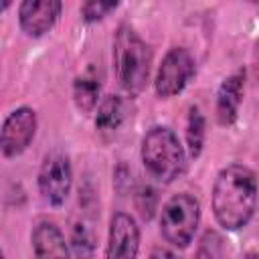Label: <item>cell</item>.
I'll return each instance as SVG.
<instances>
[{
	"mask_svg": "<svg viewBox=\"0 0 259 259\" xmlns=\"http://www.w3.org/2000/svg\"><path fill=\"white\" fill-rule=\"evenodd\" d=\"M259 200V182L255 172L243 164L225 166L212 184L210 206L214 221L225 231H241L245 229Z\"/></svg>",
	"mask_w": 259,
	"mask_h": 259,
	"instance_id": "1",
	"label": "cell"
},
{
	"mask_svg": "<svg viewBox=\"0 0 259 259\" xmlns=\"http://www.w3.org/2000/svg\"><path fill=\"white\" fill-rule=\"evenodd\" d=\"M115 79L127 95H140L152 73V51L148 42L130 24H119L111 45Z\"/></svg>",
	"mask_w": 259,
	"mask_h": 259,
	"instance_id": "2",
	"label": "cell"
},
{
	"mask_svg": "<svg viewBox=\"0 0 259 259\" xmlns=\"http://www.w3.org/2000/svg\"><path fill=\"white\" fill-rule=\"evenodd\" d=\"M140 158L150 178L160 184H170L184 174L188 154L174 130L166 125H154L142 138Z\"/></svg>",
	"mask_w": 259,
	"mask_h": 259,
	"instance_id": "3",
	"label": "cell"
},
{
	"mask_svg": "<svg viewBox=\"0 0 259 259\" xmlns=\"http://www.w3.org/2000/svg\"><path fill=\"white\" fill-rule=\"evenodd\" d=\"M200 225V202L188 192L170 196L160 210V235L176 249H186Z\"/></svg>",
	"mask_w": 259,
	"mask_h": 259,
	"instance_id": "4",
	"label": "cell"
},
{
	"mask_svg": "<svg viewBox=\"0 0 259 259\" xmlns=\"http://www.w3.org/2000/svg\"><path fill=\"white\" fill-rule=\"evenodd\" d=\"M196 73V61L184 47H172L158 65L154 77V89L160 99L176 97L186 89Z\"/></svg>",
	"mask_w": 259,
	"mask_h": 259,
	"instance_id": "5",
	"label": "cell"
},
{
	"mask_svg": "<svg viewBox=\"0 0 259 259\" xmlns=\"http://www.w3.org/2000/svg\"><path fill=\"white\" fill-rule=\"evenodd\" d=\"M36 184L45 202L51 206L65 204L73 186V166L69 156L61 150H51L40 162Z\"/></svg>",
	"mask_w": 259,
	"mask_h": 259,
	"instance_id": "6",
	"label": "cell"
},
{
	"mask_svg": "<svg viewBox=\"0 0 259 259\" xmlns=\"http://www.w3.org/2000/svg\"><path fill=\"white\" fill-rule=\"evenodd\" d=\"M38 127L36 111L28 105L12 109L0 127V150L4 158H16L32 144Z\"/></svg>",
	"mask_w": 259,
	"mask_h": 259,
	"instance_id": "7",
	"label": "cell"
},
{
	"mask_svg": "<svg viewBox=\"0 0 259 259\" xmlns=\"http://www.w3.org/2000/svg\"><path fill=\"white\" fill-rule=\"evenodd\" d=\"M140 251V227L127 212H113L109 219L105 259H136Z\"/></svg>",
	"mask_w": 259,
	"mask_h": 259,
	"instance_id": "8",
	"label": "cell"
},
{
	"mask_svg": "<svg viewBox=\"0 0 259 259\" xmlns=\"http://www.w3.org/2000/svg\"><path fill=\"white\" fill-rule=\"evenodd\" d=\"M61 10L59 0H24L18 6V24L24 34L38 38L57 24Z\"/></svg>",
	"mask_w": 259,
	"mask_h": 259,
	"instance_id": "9",
	"label": "cell"
},
{
	"mask_svg": "<svg viewBox=\"0 0 259 259\" xmlns=\"http://www.w3.org/2000/svg\"><path fill=\"white\" fill-rule=\"evenodd\" d=\"M245 91V71L239 69L223 79V83L217 89V101H214V117L217 123L223 127H229L239 117V107L243 101Z\"/></svg>",
	"mask_w": 259,
	"mask_h": 259,
	"instance_id": "10",
	"label": "cell"
},
{
	"mask_svg": "<svg viewBox=\"0 0 259 259\" xmlns=\"http://www.w3.org/2000/svg\"><path fill=\"white\" fill-rule=\"evenodd\" d=\"M30 245L36 259H69L65 235L53 221H38L32 227Z\"/></svg>",
	"mask_w": 259,
	"mask_h": 259,
	"instance_id": "11",
	"label": "cell"
},
{
	"mask_svg": "<svg viewBox=\"0 0 259 259\" xmlns=\"http://www.w3.org/2000/svg\"><path fill=\"white\" fill-rule=\"evenodd\" d=\"M101 77L93 67H89L85 73L77 75L73 81V101L79 111L91 113L99 103H101Z\"/></svg>",
	"mask_w": 259,
	"mask_h": 259,
	"instance_id": "12",
	"label": "cell"
},
{
	"mask_svg": "<svg viewBox=\"0 0 259 259\" xmlns=\"http://www.w3.org/2000/svg\"><path fill=\"white\" fill-rule=\"evenodd\" d=\"M125 111H123V101L119 95H105L101 103L97 105L95 113V127L99 132H115L123 123Z\"/></svg>",
	"mask_w": 259,
	"mask_h": 259,
	"instance_id": "13",
	"label": "cell"
},
{
	"mask_svg": "<svg viewBox=\"0 0 259 259\" xmlns=\"http://www.w3.org/2000/svg\"><path fill=\"white\" fill-rule=\"evenodd\" d=\"M204 138H206V121L204 115L196 105L188 109L186 117V150L190 158H198L204 148Z\"/></svg>",
	"mask_w": 259,
	"mask_h": 259,
	"instance_id": "14",
	"label": "cell"
},
{
	"mask_svg": "<svg viewBox=\"0 0 259 259\" xmlns=\"http://www.w3.org/2000/svg\"><path fill=\"white\" fill-rule=\"evenodd\" d=\"M71 245L79 259H91L95 253V233L91 229V223L79 221L71 229Z\"/></svg>",
	"mask_w": 259,
	"mask_h": 259,
	"instance_id": "15",
	"label": "cell"
},
{
	"mask_svg": "<svg viewBox=\"0 0 259 259\" xmlns=\"http://www.w3.org/2000/svg\"><path fill=\"white\" fill-rule=\"evenodd\" d=\"M194 259H225L223 251V239L214 231H206L200 239V245L196 249Z\"/></svg>",
	"mask_w": 259,
	"mask_h": 259,
	"instance_id": "16",
	"label": "cell"
},
{
	"mask_svg": "<svg viewBox=\"0 0 259 259\" xmlns=\"http://www.w3.org/2000/svg\"><path fill=\"white\" fill-rule=\"evenodd\" d=\"M117 8V2H101V0H89L81 4V16L85 22H97L103 20L109 12H113Z\"/></svg>",
	"mask_w": 259,
	"mask_h": 259,
	"instance_id": "17",
	"label": "cell"
},
{
	"mask_svg": "<svg viewBox=\"0 0 259 259\" xmlns=\"http://www.w3.org/2000/svg\"><path fill=\"white\" fill-rule=\"evenodd\" d=\"M136 208L140 210V214L144 219H152L154 210H156V194L150 186H140L136 192Z\"/></svg>",
	"mask_w": 259,
	"mask_h": 259,
	"instance_id": "18",
	"label": "cell"
},
{
	"mask_svg": "<svg viewBox=\"0 0 259 259\" xmlns=\"http://www.w3.org/2000/svg\"><path fill=\"white\" fill-rule=\"evenodd\" d=\"M148 259H178V255L174 251H170V249L156 247V249H152V253H150Z\"/></svg>",
	"mask_w": 259,
	"mask_h": 259,
	"instance_id": "19",
	"label": "cell"
},
{
	"mask_svg": "<svg viewBox=\"0 0 259 259\" xmlns=\"http://www.w3.org/2000/svg\"><path fill=\"white\" fill-rule=\"evenodd\" d=\"M241 259H259V251H249V253H245Z\"/></svg>",
	"mask_w": 259,
	"mask_h": 259,
	"instance_id": "20",
	"label": "cell"
},
{
	"mask_svg": "<svg viewBox=\"0 0 259 259\" xmlns=\"http://www.w3.org/2000/svg\"><path fill=\"white\" fill-rule=\"evenodd\" d=\"M2 259H4V257H2Z\"/></svg>",
	"mask_w": 259,
	"mask_h": 259,
	"instance_id": "21",
	"label": "cell"
}]
</instances>
